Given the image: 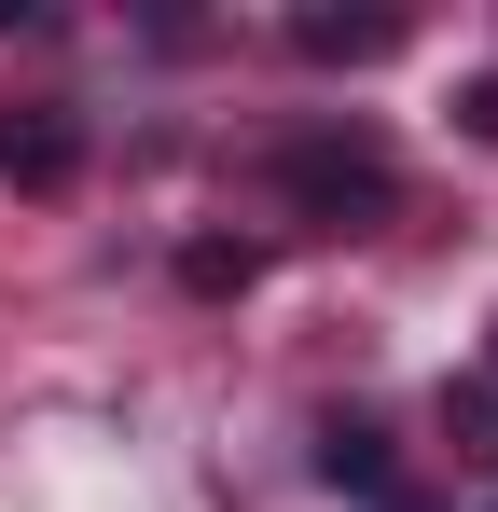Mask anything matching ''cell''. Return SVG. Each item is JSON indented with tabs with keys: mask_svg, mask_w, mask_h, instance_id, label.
I'll return each mask as SVG.
<instances>
[{
	"mask_svg": "<svg viewBox=\"0 0 498 512\" xmlns=\"http://www.w3.org/2000/svg\"><path fill=\"white\" fill-rule=\"evenodd\" d=\"M485 374H498V346H485Z\"/></svg>",
	"mask_w": 498,
	"mask_h": 512,
	"instance_id": "52a82bcc",
	"label": "cell"
},
{
	"mask_svg": "<svg viewBox=\"0 0 498 512\" xmlns=\"http://www.w3.org/2000/svg\"><path fill=\"white\" fill-rule=\"evenodd\" d=\"M277 208H291V222H319V236H374V222L402 208V167H388V139H374V125H319V139H291V153H277Z\"/></svg>",
	"mask_w": 498,
	"mask_h": 512,
	"instance_id": "6da1fadb",
	"label": "cell"
},
{
	"mask_svg": "<svg viewBox=\"0 0 498 512\" xmlns=\"http://www.w3.org/2000/svg\"><path fill=\"white\" fill-rule=\"evenodd\" d=\"M180 277H194V291L222 305V291H249V250H222V236H208V250H180Z\"/></svg>",
	"mask_w": 498,
	"mask_h": 512,
	"instance_id": "5b68a950",
	"label": "cell"
},
{
	"mask_svg": "<svg viewBox=\"0 0 498 512\" xmlns=\"http://www.w3.org/2000/svg\"><path fill=\"white\" fill-rule=\"evenodd\" d=\"M291 42H305L319 70H374V56L415 42V14H291Z\"/></svg>",
	"mask_w": 498,
	"mask_h": 512,
	"instance_id": "3957f363",
	"label": "cell"
},
{
	"mask_svg": "<svg viewBox=\"0 0 498 512\" xmlns=\"http://www.w3.org/2000/svg\"><path fill=\"white\" fill-rule=\"evenodd\" d=\"M319 471L346 485V499H374V512L402 499V471H388V429H374V416H332V429H319Z\"/></svg>",
	"mask_w": 498,
	"mask_h": 512,
	"instance_id": "277c9868",
	"label": "cell"
},
{
	"mask_svg": "<svg viewBox=\"0 0 498 512\" xmlns=\"http://www.w3.org/2000/svg\"><path fill=\"white\" fill-rule=\"evenodd\" d=\"M457 111H471V139H498V70H485V84H457Z\"/></svg>",
	"mask_w": 498,
	"mask_h": 512,
	"instance_id": "8992f818",
	"label": "cell"
},
{
	"mask_svg": "<svg viewBox=\"0 0 498 512\" xmlns=\"http://www.w3.org/2000/svg\"><path fill=\"white\" fill-rule=\"evenodd\" d=\"M0 180L14 194H70L83 180V125L70 111H0Z\"/></svg>",
	"mask_w": 498,
	"mask_h": 512,
	"instance_id": "7a4b0ae2",
	"label": "cell"
}]
</instances>
